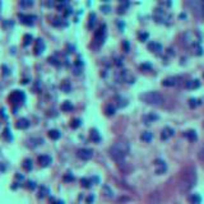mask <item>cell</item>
Returning <instances> with one entry per match:
<instances>
[{
	"mask_svg": "<svg viewBox=\"0 0 204 204\" xmlns=\"http://www.w3.org/2000/svg\"><path fill=\"white\" fill-rule=\"evenodd\" d=\"M197 184V171L194 167H188L184 170L179 181V189L181 193H188Z\"/></svg>",
	"mask_w": 204,
	"mask_h": 204,
	"instance_id": "obj_1",
	"label": "cell"
},
{
	"mask_svg": "<svg viewBox=\"0 0 204 204\" xmlns=\"http://www.w3.org/2000/svg\"><path fill=\"white\" fill-rule=\"evenodd\" d=\"M129 149H130V147L126 142H117V143H115L110 148L108 153H110V157L113 161L121 163L122 161H124V158L126 157V154L129 153Z\"/></svg>",
	"mask_w": 204,
	"mask_h": 204,
	"instance_id": "obj_2",
	"label": "cell"
},
{
	"mask_svg": "<svg viewBox=\"0 0 204 204\" xmlns=\"http://www.w3.org/2000/svg\"><path fill=\"white\" fill-rule=\"evenodd\" d=\"M140 99L144 101L145 103H148V105H153V106H161V105H163V102H165V98L162 94L158 92H154V91L143 93L140 96Z\"/></svg>",
	"mask_w": 204,
	"mask_h": 204,
	"instance_id": "obj_3",
	"label": "cell"
},
{
	"mask_svg": "<svg viewBox=\"0 0 204 204\" xmlns=\"http://www.w3.org/2000/svg\"><path fill=\"white\" fill-rule=\"evenodd\" d=\"M92 156H93V151H92V149L82 148V149L78 151V157H79L80 159L87 161V159H89V158H92Z\"/></svg>",
	"mask_w": 204,
	"mask_h": 204,
	"instance_id": "obj_4",
	"label": "cell"
},
{
	"mask_svg": "<svg viewBox=\"0 0 204 204\" xmlns=\"http://www.w3.org/2000/svg\"><path fill=\"white\" fill-rule=\"evenodd\" d=\"M156 166H157V168H156V172H157L158 175L165 174V171L167 170V166H166V163L163 162V161H157V162H156Z\"/></svg>",
	"mask_w": 204,
	"mask_h": 204,
	"instance_id": "obj_5",
	"label": "cell"
},
{
	"mask_svg": "<svg viewBox=\"0 0 204 204\" xmlns=\"http://www.w3.org/2000/svg\"><path fill=\"white\" fill-rule=\"evenodd\" d=\"M174 135V129H171V128H165V129L162 130V134H161V138H162L163 140L165 139H168L170 136Z\"/></svg>",
	"mask_w": 204,
	"mask_h": 204,
	"instance_id": "obj_6",
	"label": "cell"
},
{
	"mask_svg": "<svg viewBox=\"0 0 204 204\" xmlns=\"http://www.w3.org/2000/svg\"><path fill=\"white\" fill-rule=\"evenodd\" d=\"M148 49L151 51H153V53H161V51H162V46L157 44V42H151L148 45Z\"/></svg>",
	"mask_w": 204,
	"mask_h": 204,
	"instance_id": "obj_7",
	"label": "cell"
},
{
	"mask_svg": "<svg viewBox=\"0 0 204 204\" xmlns=\"http://www.w3.org/2000/svg\"><path fill=\"white\" fill-rule=\"evenodd\" d=\"M39 162L42 166H49L51 163V157H49V156H41L39 158Z\"/></svg>",
	"mask_w": 204,
	"mask_h": 204,
	"instance_id": "obj_8",
	"label": "cell"
},
{
	"mask_svg": "<svg viewBox=\"0 0 204 204\" xmlns=\"http://www.w3.org/2000/svg\"><path fill=\"white\" fill-rule=\"evenodd\" d=\"M28 125H30V122H28L27 119H21V120L17 122L18 129H26V128H28Z\"/></svg>",
	"mask_w": 204,
	"mask_h": 204,
	"instance_id": "obj_9",
	"label": "cell"
},
{
	"mask_svg": "<svg viewBox=\"0 0 204 204\" xmlns=\"http://www.w3.org/2000/svg\"><path fill=\"white\" fill-rule=\"evenodd\" d=\"M185 135H186L188 138L190 139L191 142H195V140L198 139V136H197V133L194 131V130H189V131H186V133H185Z\"/></svg>",
	"mask_w": 204,
	"mask_h": 204,
	"instance_id": "obj_10",
	"label": "cell"
},
{
	"mask_svg": "<svg viewBox=\"0 0 204 204\" xmlns=\"http://www.w3.org/2000/svg\"><path fill=\"white\" fill-rule=\"evenodd\" d=\"M140 138H142V140L148 142V143H149V142L152 140V138H153V135H152V133H149V131H144L143 134H142Z\"/></svg>",
	"mask_w": 204,
	"mask_h": 204,
	"instance_id": "obj_11",
	"label": "cell"
},
{
	"mask_svg": "<svg viewBox=\"0 0 204 204\" xmlns=\"http://www.w3.org/2000/svg\"><path fill=\"white\" fill-rule=\"evenodd\" d=\"M199 86H200V83H199V80L195 79V80H190V82H188L186 87L190 88V89H194V88H198Z\"/></svg>",
	"mask_w": 204,
	"mask_h": 204,
	"instance_id": "obj_12",
	"label": "cell"
},
{
	"mask_svg": "<svg viewBox=\"0 0 204 204\" xmlns=\"http://www.w3.org/2000/svg\"><path fill=\"white\" fill-rule=\"evenodd\" d=\"M176 84V78H167V79H165L163 80V86H166V87H171V86H175Z\"/></svg>",
	"mask_w": 204,
	"mask_h": 204,
	"instance_id": "obj_13",
	"label": "cell"
},
{
	"mask_svg": "<svg viewBox=\"0 0 204 204\" xmlns=\"http://www.w3.org/2000/svg\"><path fill=\"white\" fill-rule=\"evenodd\" d=\"M190 202H191V204H200L202 198H200V195H198V194H194V195L190 197Z\"/></svg>",
	"mask_w": 204,
	"mask_h": 204,
	"instance_id": "obj_14",
	"label": "cell"
},
{
	"mask_svg": "<svg viewBox=\"0 0 204 204\" xmlns=\"http://www.w3.org/2000/svg\"><path fill=\"white\" fill-rule=\"evenodd\" d=\"M49 136L51 139H59L60 138V133L58 130H50L49 131Z\"/></svg>",
	"mask_w": 204,
	"mask_h": 204,
	"instance_id": "obj_15",
	"label": "cell"
},
{
	"mask_svg": "<svg viewBox=\"0 0 204 204\" xmlns=\"http://www.w3.org/2000/svg\"><path fill=\"white\" fill-rule=\"evenodd\" d=\"M91 139L94 140V142H98L99 139H101V138H99V134L97 133V130H92V133H91Z\"/></svg>",
	"mask_w": 204,
	"mask_h": 204,
	"instance_id": "obj_16",
	"label": "cell"
},
{
	"mask_svg": "<svg viewBox=\"0 0 204 204\" xmlns=\"http://www.w3.org/2000/svg\"><path fill=\"white\" fill-rule=\"evenodd\" d=\"M63 110H65V111H68V110H73V105L70 102H64V105H63Z\"/></svg>",
	"mask_w": 204,
	"mask_h": 204,
	"instance_id": "obj_17",
	"label": "cell"
},
{
	"mask_svg": "<svg viewBox=\"0 0 204 204\" xmlns=\"http://www.w3.org/2000/svg\"><path fill=\"white\" fill-rule=\"evenodd\" d=\"M23 166H24V168L31 170V168H32V161H31V159H26V161H24V165H23Z\"/></svg>",
	"mask_w": 204,
	"mask_h": 204,
	"instance_id": "obj_18",
	"label": "cell"
},
{
	"mask_svg": "<svg viewBox=\"0 0 204 204\" xmlns=\"http://www.w3.org/2000/svg\"><path fill=\"white\" fill-rule=\"evenodd\" d=\"M36 50L37 53H42V50H44V44H42L41 40H39V46H36Z\"/></svg>",
	"mask_w": 204,
	"mask_h": 204,
	"instance_id": "obj_19",
	"label": "cell"
},
{
	"mask_svg": "<svg viewBox=\"0 0 204 204\" xmlns=\"http://www.w3.org/2000/svg\"><path fill=\"white\" fill-rule=\"evenodd\" d=\"M198 157L200 158L202 161H204V147H203V148H202L200 151H199V153H198Z\"/></svg>",
	"mask_w": 204,
	"mask_h": 204,
	"instance_id": "obj_20",
	"label": "cell"
},
{
	"mask_svg": "<svg viewBox=\"0 0 204 204\" xmlns=\"http://www.w3.org/2000/svg\"><path fill=\"white\" fill-rule=\"evenodd\" d=\"M158 119V116L157 115H149V116H145V120H157Z\"/></svg>",
	"mask_w": 204,
	"mask_h": 204,
	"instance_id": "obj_21",
	"label": "cell"
},
{
	"mask_svg": "<svg viewBox=\"0 0 204 204\" xmlns=\"http://www.w3.org/2000/svg\"><path fill=\"white\" fill-rule=\"evenodd\" d=\"M113 111H115V110H113V107H112L111 105L107 107V115H112V113H113Z\"/></svg>",
	"mask_w": 204,
	"mask_h": 204,
	"instance_id": "obj_22",
	"label": "cell"
},
{
	"mask_svg": "<svg viewBox=\"0 0 204 204\" xmlns=\"http://www.w3.org/2000/svg\"><path fill=\"white\" fill-rule=\"evenodd\" d=\"M82 182H83V186H84V188H89V181H88L87 179H83Z\"/></svg>",
	"mask_w": 204,
	"mask_h": 204,
	"instance_id": "obj_23",
	"label": "cell"
},
{
	"mask_svg": "<svg viewBox=\"0 0 204 204\" xmlns=\"http://www.w3.org/2000/svg\"><path fill=\"white\" fill-rule=\"evenodd\" d=\"M190 106L191 107H195L197 106V99H194V98L190 99Z\"/></svg>",
	"mask_w": 204,
	"mask_h": 204,
	"instance_id": "obj_24",
	"label": "cell"
},
{
	"mask_svg": "<svg viewBox=\"0 0 204 204\" xmlns=\"http://www.w3.org/2000/svg\"><path fill=\"white\" fill-rule=\"evenodd\" d=\"M73 122H74V124H72V126H73V128H77V126H79V120H74Z\"/></svg>",
	"mask_w": 204,
	"mask_h": 204,
	"instance_id": "obj_25",
	"label": "cell"
},
{
	"mask_svg": "<svg viewBox=\"0 0 204 204\" xmlns=\"http://www.w3.org/2000/svg\"><path fill=\"white\" fill-rule=\"evenodd\" d=\"M147 37H148V35H147V33H143V35H140V39H142V40H145Z\"/></svg>",
	"mask_w": 204,
	"mask_h": 204,
	"instance_id": "obj_26",
	"label": "cell"
},
{
	"mask_svg": "<svg viewBox=\"0 0 204 204\" xmlns=\"http://www.w3.org/2000/svg\"><path fill=\"white\" fill-rule=\"evenodd\" d=\"M102 10H103V13H107L108 10H110V8H107V7H102Z\"/></svg>",
	"mask_w": 204,
	"mask_h": 204,
	"instance_id": "obj_27",
	"label": "cell"
},
{
	"mask_svg": "<svg viewBox=\"0 0 204 204\" xmlns=\"http://www.w3.org/2000/svg\"><path fill=\"white\" fill-rule=\"evenodd\" d=\"M124 47H125V50L128 51V50H129V47H130V46L128 45V42H125V44H124Z\"/></svg>",
	"mask_w": 204,
	"mask_h": 204,
	"instance_id": "obj_28",
	"label": "cell"
},
{
	"mask_svg": "<svg viewBox=\"0 0 204 204\" xmlns=\"http://www.w3.org/2000/svg\"><path fill=\"white\" fill-rule=\"evenodd\" d=\"M202 13H203V16H204V5L202 7Z\"/></svg>",
	"mask_w": 204,
	"mask_h": 204,
	"instance_id": "obj_29",
	"label": "cell"
},
{
	"mask_svg": "<svg viewBox=\"0 0 204 204\" xmlns=\"http://www.w3.org/2000/svg\"><path fill=\"white\" fill-rule=\"evenodd\" d=\"M55 204H63V202H56Z\"/></svg>",
	"mask_w": 204,
	"mask_h": 204,
	"instance_id": "obj_30",
	"label": "cell"
}]
</instances>
